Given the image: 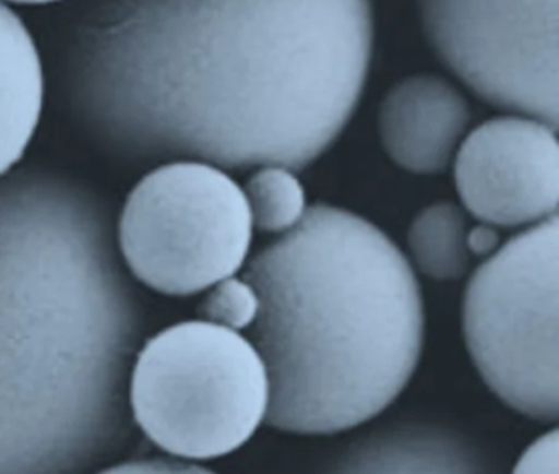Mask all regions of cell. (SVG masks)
<instances>
[{"label":"cell","instance_id":"obj_17","mask_svg":"<svg viewBox=\"0 0 559 474\" xmlns=\"http://www.w3.org/2000/svg\"><path fill=\"white\" fill-rule=\"evenodd\" d=\"M467 250L476 257H490L499 248V234L492 225L480 224L467 228Z\"/></svg>","mask_w":559,"mask_h":474},{"label":"cell","instance_id":"obj_2","mask_svg":"<svg viewBox=\"0 0 559 474\" xmlns=\"http://www.w3.org/2000/svg\"><path fill=\"white\" fill-rule=\"evenodd\" d=\"M112 205L44 169L0 178V474L107 464L132 438L148 310Z\"/></svg>","mask_w":559,"mask_h":474},{"label":"cell","instance_id":"obj_11","mask_svg":"<svg viewBox=\"0 0 559 474\" xmlns=\"http://www.w3.org/2000/svg\"><path fill=\"white\" fill-rule=\"evenodd\" d=\"M44 70L31 32L0 2V178L24 158L44 110Z\"/></svg>","mask_w":559,"mask_h":474},{"label":"cell","instance_id":"obj_12","mask_svg":"<svg viewBox=\"0 0 559 474\" xmlns=\"http://www.w3.org/2000/svg\"><path fill=\"white\" fill-rule=\"evenodd\" d=\"M467 228L464 209L454 202H435L421 209L408 227L412 266L438 283L463 277L471 261Z\"/></svg>","mask_w":559,"mask_h":474},{"label":"cell","instance_id":"obj_16","mask_svg":"<svg viewBox=\"0 0 559 474\" xmlns=\"http://www.w3.org/2000/svg\"><path fill=\"white\" fill-rule=\"evenodd\" d=\"M104 471H112V473H195V471H205V467L199 466L194 461L181 460H133L126 461L116 466H107Z\"/></svg>","mask_w":559,"mask_h":474},{"label":"cell","instance_id":"obj_10","mask_svg":"<svg viewBox=\"0 0 559 474\" xmlns=\"http://www.w3.org/2000/svg\"><path fill=\"white\" fill-rule=\"evenodd\" d=\"M330 473L476 474L489 460L444 425L402 422L356 438L329 461Z\"/></svg>","mask_w":559,"mask_h":474},{"label":"cell","instance_id":"obj_5","mask_svg":"<svg viewBox=\"0 0 559 474\" xmlns=\"http://www.w3.org/2000/svg\"><path fill=\"white\" fill-rule=\"evenodd\" d=\"M559 218L497 248L471 276L463 300L466 348L484 384L523 417H559Z\"/></svg>","mask_w":559,"mask_h":474},{"label":"cell","instance_id":"obj_13","mask_svg":"<svg viewBox=\"0 0 559 474\" xmlns=\"http://www.w3.org/2000/svg\"><path fill=\"white\" fill-rule=\"evenodd\" d=\"M297 171L281 165L258 166L245 186L254 230L283 235L307 212L306 189Z\"/></svg>","mask_w":559,"mask_h":474},{"label":"cell","instance_id":"obj_8","mask_svg":"<svg viewBox=\"0 0 559 474\" xmlns=\"http://www.w3.org/2000/svg\"><path fill=\"white\" fill-rule=\"evenodd\" d=\"M461 204L480 224L532 227L558 215V129L507 114L469 130L453 163Z\"/></svg>","mask_w":559,"mask_h":474},{"label":"cell","instance_id":"obj_15","mask_svg":"<svg viewBox=\"0 0 559 474\" xmlns=\"http://www.w3.org/2000/svg\"><path fill=\"white\" fill-rule=\"evenodd\" d=\"M515 473L558 474L559 471V431L551 430L536 438L516 460Z\"/></svg>","mask_w":559,"mask_h":474},{"label":"cell","instance_id":"obj_14","mask_svg":"<svg viewBox=\"0 0 559 474\" xmlns=\"http://www.w3.org/2000/svg\"><path fill=\"white\" fill-rule=\"evenodd\" d=\"M207 291L199 307L202 320L237 332H243L253 325L260 313L261 300L251 281L234 274L218 281Z\"/></svg>","mask_w":559,"mask_h":474},{"label":"cell","instance_id":"obj_6","mask_svg":"<svg viewBox=\"0 0 559 474\" xmlns=\"http://www.w3.org/2000/svg\"><path fill=\"white\" fill-rule=\"evenodd\" d=\"M116 230L136 283L185 297L237 274L247 264L254 227L243 188L227 169L179 159L136 182Z\"/></svg>","mask_w":559,"mask_h":474},{"label":"cell","instance_id":"obj_3","mask_svg":"<svg viewBox=\"0 0 559 474\" xmlns=\"http://www.w3.org/2000/svg\"><path fill=\"white\" fill-rule=\"evenodd\" d=\"M261 307L248 339L270 378L266 424L297 435L381 415L417 371L425 309L414 266L372 222L316 204L250 258Z\"/></svg>","mask_w":559,"mask_h":474},{"label":"cell","instance_id":"obj_1","mask_svg":"<svg viewBox=\"0 0 559 474\" xmlns=\"http://www.w3.org/2000/svg\"><path fill=\"white\" fill-rule=\"evenodd\" d=\"M372 51V0H155L153 81L87 97L81 117L133 163L300 171L345 132Z\"/></svg>","mask_w":559,"mask_h":474},{"label":"cell","instance_id":"obj_9","mask_svg":"<svg viewBox=\"0 0 559 474\" xmlns=\"http://www.w3.org/2000/svg\"><path fill=\"white\" fill-rule=\"evenodd\" d=\"M471 123L469 100L440 74L404 78L385 91L379 104L382 150L395 166L411 175L447 171Z\"/></svg>","mask_w":559,"mask_h":474},{"label":"cell","instance_id":"obj_4","mask_svg":"<svg viewBox=\"0 0 559 474\" xmlns=\"http://www.w3.org/2000/svg\"><path fill=\"white\" fill-rule=\"evenodd\" d=\"M135 427L165 453L207 461L240 450L266 422L270 378L248 336L188 320L148 336L130 372Z\"/></svg>","mask_w":559,"mask_h":474},{"label":"cell","instance_id":"obj_7","mask_svg":"<svg viewBox=\"0 0 559 474\" xmlns=\"http://www.w3.org/2000/svg\"><path fill=\"white\" fill-rule=\"evenodd\" d=\"M428 47L489 106L559 127V0H417Z\"/></svg>","mask_w":559,"mask_h":474},{"label":"cell","instance_id":"obj_18","mask_svg":"<svg viewBox=\"0 0 559 474\" xmlns=\"http://www.w3.org/2000/svg\"><path fill=\"white\" fill-rule=\"evenodd\" d=\"M8 2H14V4L24 5H40L50 4V2H58V0H8Z\"/></svg>","mask_w":559,"mask_h":474}]
</instances>
